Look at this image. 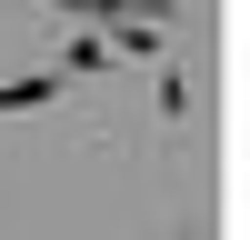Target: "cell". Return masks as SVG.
Returning a JSON list of instances; mask_svg holds the SVG:
<instances>
[{"label": "cell", "instance_id": "obj_1", "mask_svg": "<svg viewBox=\"0 0 250 240\" xmlns=\"http://www.w3.org/2000/svg\"><path fill=\"white\" fill-rule=\"evenodd\" d=\"M50 90H60L50 70H40V80H0V110H40V100H50Z\"/></svg>", "mask_w": 250, "mask_h": 240}, {"label": "cell", "instance_id": "obj_2", "mask_svg": "<svg viewBox=\"0 0 250 240\" xmlns=\"http://www.w3.org/2000/svg\"><path fill=\"white\" fill-rule=\"evenodd\" d=\"M60 10H80V20H130V0H60Z\"/></svg>", "mask_w": 250, "mask_h": 240}]
</instances>
